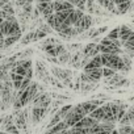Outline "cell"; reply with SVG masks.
<instances>
[{
  "instance_id": "cell-1",
  "label": "cell",
  "mask_w": 134,
  "mask_h": 134,
  "mask_svg": "<svg viewBox=\"0 0 134 134\" xmlns=\"http://www.w3.org/2000/svg\"><path fill=\"white\" fill-rule=\"evenodd\" d=\"M101 59H103V67H109V69H113L114 71H120V72H125V74L127 72L125 62L121 55L101 54Z\"/></svg>"
},
{
  "instance_id": "cell-2",
  "label": "cell",
  "mask_w": 134,
  "mask_h": 134,
  "mask_svg": "<svg viewBox=\"0 0 134 134\" xmlns=\"http://www.w3.org/2000/svg\"><path fill=\"white\" fill-rule=\"evenodd\" d=\"M100 50L101 54H116V55H122L125 51L122 49V43L120 40H109L104 37L100 41Z\"/></svg>"
},
{
  "instance_id": "cell-3",
  "label": "cell",
  "mask_w": 134,
  "mask_h": 134,
  "mask_svg": "<svg viewBox=\"0 0 134 134\" xmlns=\"http://www.w3.org/2000/svg\"><path fill=\"white\" fill-rule=\"evenodd\" d=\"M2 28V32L4 34V37H9V36H16V34H20L23 30L20 28V24L17 21V19L13 16V15H9L7 17V20L0 25Z\"/></svg>"
},
{
  "instance_id": "cell-4",
  "label": "cell",
  "mask_w": 134,
  "mask_h": 134,
  "mask_svg": "<svg viewBox=\"0 0 134 134\" xmlns=\"http://www.w3.org/2000/svg\"><path fill=\"white\" fill-rule=\"evenodd\" d=\"M103 76V67L101 69H91V70H86L82 75L80 79L83 83H97Z\"/></svg>"
},
{
  "instance_id": "cell-5",
  "label": "cell",
  "mask_w": 134,
  "mask_h": 134,
  "mask_svg": "<svg viewBox=\"0 0 134 134\" xmlns=\"http://www.w3.org/2000/svg\"><path fill=\"white\" fill-rule=\"evenodd\" d=\"M15 125L20 129V131H25L28 129V122H29V116H28V109L24 110H16L15 112Z\"/></svg>"
},
{
  "instance_id": "cell-6",
  "label": "cell",
  "mask_w": 134,
  "mask_h": 134,
  "mask_svg": "<svg viewBox=\"0 0 134 134\" xmlns=\"http://www.w3.org/2000/svg\"><path fill=\"white\" fill-rule=\"evenodd\" d=\"M120 41L121 43H129L134 46V30L129 25L120 26Z\"/></svg>"
},
{
  "instance_id": "cell-7",
  "label": "cell",
  "mask_w": 134,
  "mask_h": 134,
  "mask_svg": "<svg viewBox=\"0 0 134 134\" xmlns=\"http://www.w3.org/2000/svg\"><path fill=\"white\" fill-rule=\"evenodd\" d=\"M33 107H41V108H49V105L51 104V97L49 96V93L46 92H38L36 95V97L32 101Z\"/></svg>"
},
{
  "instance_id": "cell-8",
  "label": "cell",
  "mask_w": 134,
  "mask_h": 134,
  "mask_svg": "<svg viewBox=\"0 0 134 134\" xmlns=\"http://www.w3.org/2000/svg\"><path fill=\"white\" fill-rule=\"evenodd\" d=\"M47 112H49V108L33 107V108H32V116H30L32 122H33L34 125H37V124H38V122H41V120L47 114Z\"/></svg>"
},
{
  "instance_id": "cell-9",
  "label": "cell",
  "mask_w": 134,
  "mask_h": 134,
  "mask_svg": "<svg viewBox=\"0 0 134 134\" xmlns=\"http://www.w3.org/2000/svg\"><path fill=\"white\" fill-rule=\"evenodd\" d=\"M83 55L86 57H90V58H93L99 54H101V50H100V43H96V42H91L88 45H86L83 47Z\"/></svg>"
},
{
  "instance_id": "cell-10",
  "label": "cell",
  "mask_w": 134,
  "mask_h": 134,
  "mask_svg": "<svg viewBox=\"0 0 134 134\" xmlns=\"http://www.w3.org/2000/svg\"><path fill=\"white\" fill-rule=\"evenodd\" d=\"M36 8L41 12V15H42L45 19H47L49 16H51V15L55 13L54 2H51V3H37V7H36Z\"/></svg>"
},
{
  "instance_id": "cell-11",
  "label": "cell",
  "mask_w": 134,
  "mask_h": 134,
  "mask_svg": "<svg viewBox=\"0 0 134 134\" xmlns=\"http://www.w3.org/2000/svg\"><path fill=\"white\" fill-rule=\"evenodd\" d=\"M83 16H84V11H80L78 8H75L74 11H71V13L69 16V24H70V26L78 28L80 25V21H82Z\"/></svg>"
},
{
  "instance_id": "cell-12",
  "label": "cell",
  "mask_w": 134,
  "mask_h": 134,
  "mask_svg": "<svg viewBox=\"0 0 134 134\" xmlns=\"http://www.w3.org/2000/svg\"><path fill=\"white\" fill-rule=\"evenodd\" d=\"M84 116H82V114H79V113H76L75 110H70V113L67 114L66 117H64V122L69 125V127H74L82 118H83Z\"/></svg>"
},
{
  "instance_id": "cell-13",
  "label": "cell",
  "mask_w": 134,
  "mask_h": 134,
  "mask_svg": "<svg viewBox=\"0 0 134 134\" xmlns=\"http://www.w3.org/2000/svg\"><path fill=\"white\" fill-rule=\"evenodd\" d=\"M99 124V121H96L95 118H92L91 116H86V117H83L76 125H75V127H84V129H90V127H92V126H95V125H97Z\"/></svg>"
},
{
  "instance_id": "cell-14",
  "label": "cell",
  "mask_w": 134,
  "mask_h": 134,
  "mask_svg": "<svg viewBox=\"0 0 134 134\" xmlns=\"http://www.w3.org/2000/svg\"><path fill=\"white\" fill-rule=\"evenodd\" d=\"M121 126H125V125H134V107H130L127 108L125 116L122 117V120L118 122Z\"/></svg>"
},
{
  "instance_id": "cell-15",
  "label": "cell",
  "mask_w": 134,
  "mask_h": 134,
  "mask_svg": "<svg viewBox=\"0 0 134 134\" xmlns=\"http://www.w3.org/2000/svg\"><path fill=\"white\" fill-rule=\"evenodd\" d=\"M54 9L57 13V12H67V11L75 9V7L67 0H64V2H54Z\"/></svg>"
},
{
  "instance_id": "cell-16",
  "label": "cell",
  "mask_w": 134,
  "mask_h": 134,
  "mask_svg": "<svg viewBox=\"0 0 134 134\" xmlns=\"http://www.w3.org/2000/svg\"><path fill=\"white\" fill-rule=\"evenodd\" d=\"M101 67H103V59H101V54H99L90 59V62L87 63V66L83 70L86 71V70H91V69H101Z\"/></svg>"
},
{
  "instance_id": "cell-17",
  "label": "cell",
  "mask_w": 134,
  "mask_h": 134,
  "mask_svg": "<svg viewBox=\"0 0 134 134\" xmlns=\"http://www.w3.org/2000/svg\"><path fill=\"white\" fill-rule=\"evenodd\" d=\"M9 74H11V80H12V83H13V88H15L16 91H19L25 78H24L23 75H20V74L13 72V71H9Z\"/></svg>"
},
{
  "instance_id": "cell-18",
  "label": "cell",
  "mask_w": 134,
  "mask_h": 134,
  "mask_svg": "<svg viewBox=\"0 0 134 134\" xmlns=\"http://www.w3.org/2000/svg\"><path fill=\"white\" fill-rule=\"evenodd\" d=\"M36 75H37V78L38 79H41V80H43L46 76H47V70H46V67H45V64L42 63V62H36Z\"/></svg>"
},
{
  "instance_id": "cell-19",
  "label": "cell",
  "mask_w": 134,
  "mask_h": 134,
  "mask_svg": "<svg viewBox=\"0 0 134 134\" xmlns=\"http://www.w3.org/2000/svg\"><path fill=\"white\" fill-rule=\"evenodd\" d=\"M92 24H93V19L91 17V15H86L84 13V16H83L82 21H80V25L78 28H80L83 32H86V30H88L92 26Z\"/></svg>"
},
{
  "instance_id": "cell-20",
  "label": "cell",
  "mask_w": 134,
  "mask_h": 134,
  "mask_svg": "<svg viewBox=\"0 0 134 134\" xmlns=\"http://www.w3.org/2000/svg\"><path fill=\"white\" fill-rule=\"evenodd\" d=\"M92 118H95L96 121H99V122H101V121H104V117H105V112H104V108L103 107H99L97 109H95L91 114H90Z\"/></svg>"
},
{
  "instance_id": "cell-21",
  "label": "cell",
  "mask_w": 134,
  "mask_h": 134,
  "mask_svg": "<svg viewBox=\"0 0 134 134\" xmlns=\"http://www.w3.org/2000/svg\"><path fill=\"white\" fill-rule=\"evenodd\" d=\"M131 5H133V2H125V3L117 5V11L120 12V15H125L131 9Z\"/></svg>"
},
{
  "instance_id": "cell-22",
  "label": "cell",
  "mask_w": 134,
  "mask_h": 134,
  "mask_svg": "<svg viewBox=\"0 0 134 134\" xmlns=\"http://www.w3.org/2000/svg\"><path fill=\"white\" fill-rule=\"evenodd\" d=\"M20 38H21V33H20V34H16V36H9V37H5L4 49H8V47H9V46H12L15 42H17Z\"/></svg>"
},
{
  "instance_id": "cell-23",
  "label": "cell",
  "mask_w": 134,
  "mask_h": 134,
  "mask_svg": "<svg viewBox=\"0 0 134 134\" xmlns=\"http://www.w3.org/2000/svg\"><path fill=\"white\" fill-rule=\"evenodd\" d=\"M58 59H59V63H62V64L70 63V60H71V53H70L69 50H64V51L58 57Z\"/></svg>"
},
{
  "instance_id": "cell-24",
  "label": "cell",
  "mask_w": 134,
  "mask_h": 134,
  "mask_svg": "<svg viewBox=\"0 0 134 134\" xmlns=\"http://www.w3.org/2000/svg\"><path fill=\"white\" fill-rule=\"evenodd\" d=\"M2 130L3 131H7L9 134H20V129L15 125V124H9V125H5V126H2Z\"/></svg>"
},
{
  "instance_id": "cell-25",
  "label": "cell",
  "mask_w": 134,
  "mask_h": 134,
  "mask_svg": "<svg viewBox=\"0 0 134 134\" xmlns=\"http://www.w3.org/2000/svg\"><path fill=\"white\" fill-rule=\"evenodd\" d=\"M107 38H109V40H120V26H116V28H112L109 32H108V34H107Z\"/></svg>"
},
{
  "instance_id": "cell-26",
  "label": "cell",
  "mask_w": 134,
  "mask_h": 134,
  "mask_svg": "<svg viewBox=\"0 0 134 134\" xmlns=\"http://www.w3.org/2000/svg\"><path fill=\"white\" fill-rule=\"evenodd\" d=\"M72 108H74V107H72L71 104H66V105H63V107H62V108H60V109H59L57 113L62 117V120H64V117L70 113V110H71Z\"/></svg>"
},
{
  "instance_id": "cell-27",
  "label": "cell",
  "mask_w": 134,
  "mask_h": 134,
  "mask_svg": "<svg viewBox=\"0 0 134 134\" xmlns=\"http://www.w3.org/2000/svg\"><path fill=\"white\" fill-rule=\"evenodd\" d=\"M60 121H63L62 120V117L58 114V113H54V116L51 117V120L49 121V124H47V129H50V127H53V126H55L57 124H59Z\"/></svg>"
},
{
  "instance_id": "cell-28",
  "label": "cell",
  "mask_w": 134,
  "mask_h": 134,
  "mask_svg": "<svg viewBox=\"0 0 134 134\" xmlns=\"http://www.w3.org/2000/svg\"><path fill=\"white\" fill-rule=\"evenodd\" d=\"M118 133L120 134H134V127L133 125H125L118 129Z\"/></svg>"
},
{
  "instance_id": "cell-29",
  "label": "cell",
  "mask_w": 134,
  "mask_h": 134,
  "mask_svg": "<svg viewBox=\"0 0 134 134\" xmlns=\"http://www.w3.org/2000/svg\"><path fill=\"white\" fill-rule=\"evenodd\" d=\"M29 42H34V32H29L25 37L21 38V43L23 45H28Z\"/></svg>"
},
{
  "instance_id": "cell-30",
  "label": "cell",
  "mask_w": 134,
  "mask_h": 134,
  "mask_svg": "<svg viewBox=\"0 0 134 134\" xmlns=\"http://www.w3.org/2000/svg\"><path fill=\"white\" fill-rule=\"evenodd\" d=\"M95 8H96V5H95V0H87V3H86V11L88 12V13H93L95 12Z\"/></svg>"
},
{
  "instance_id": "cell-31",
  "label": "cell",
  "mask_w": 134,
  "mask_h": 134,
  "mask_svg": "<svg viewBox=\"0 0 134 134\" xmlns=\"http://www.w3.org/2000/svg\"><path fill=\"white\" fill-rule=\"evenodd\" d=\"M117 71H114L113 69H109V67H103V76L104 78H110L113 75H116Z\"/></svg>"
},
{
  "instance_id": "cell-32",
  "label": "cell",
  "mask_w": 134,
  "mask_h": 134,
  "mask_svg": "<svg viewBox=\"0 0 134 134\" xmlns=\"http://www.w3.org/2000/svg\"><path fill=\"white\" fill-rule=\"evenodd\" d=\"M2 9H3V11H5L8 15H13V16H15V8H13V5H12L11 3H7Z\"/></svg>"
},
{
  "instance_id": "cell-33",
  "label": "cell",
  "mask_w": 134,
  "mask_h": 134,
  "mask_svg": "<svg viewBox=\"0 0 134 134\" xmlns=\"http://www.w3.org/2000/svg\"><path fill=\"white\" fill-rule=\"evenodd\" d=\"M33 3V0H16V4L19 5V7H24V5H26V4H32Z\"/></svg>"
},
{
  "instance_id": "cell-34",
  "label": "cell",
  "mask_w": 134,
  "mask_h": 134,
  "mask_svg": "<svg viewBox=\"0 0 134 134\" xmlns=\"http://www.w3.org/2000/svg\"><path fill=\"white\" fill-rule=\"evenodd\" d=\"M80 47H82L80 43H75V45H70V46H69V49H71L72 51H74V50H78V49H80Z\"/></svg>"
},
{
  "instance_id": "cell-35",
  "label": "cell",
  "mask_w": 134,
  "mask_h": 134,
  "mask_svg": "<svg viewBox=\"0 0 134 134\" xmlns=\"http://www.w3.org/2000/svg\"><path fill=\"white\" fill-rule=\"evenodd\" d=\"M125 2H133V0H114L116 7H117V5H120V4H122V3H125Z\"/></svg>"
},
{
  "instance_id": "cell-36",
  "label": "cell",
  "mask_w": 134,
  "mask_h": 134,
  "mask_svg": "<svg viewBox=\"0 0 134 134\" xmlns=\"http://www.w3.org/2000/svg\"><path fill=\"white\" fill-rule=\"evenodd\" d=\"M37 3H51V2H54V0H36Z\"/></svg>"
},
{
  "instance_id": "cell-37",
  "label": "cell",
  "mask_w": 134,
  "mask_h": 134,
  "mask_svg": "<svg viewBox=\"0 0 134 134\" xmlns=\"http://www.w3.org/2000/svg\"><path fill=\"white\" fill-rule=\"evenodd\" d=\"M5 109H7V107L4 105V103L0 101V110H5Z\"/></svg>"
},
{
  "instance_id": "cell-38",
  "label": "cell",
  "mask_w": 134,
  "mask_h": 134,
  "mask_svg": "<svg viewBox=\"0 0 134 134\" xmlns=\"http://www.w3.org/2000/svg\"><path fill=\"white\" fill-rule=\"evenodd\" d=\"M93 134H110V131H99V133H93Z\"/></svg>"
},
{
  "instance_id": "cell-39",
  "label": "cell",
  "mask_w": 134,
  "mask_h": 134,
  "mask_svg": "<svg viewBox=\"0 0 134 134\" xmlns=\"http://www.w3.org/2000/svg\"><path fill=\"white\" fill-rule=\"evenodd\" d=\"M110 134H120V133H118V130H117V129H114V130H113Z\"/></svg>"
},
{
  "instance_id": "cell-40",
  "label": "cell",
  "mask_w": 134,
  "mask_h": 134,
  "mask_svg": "<svg viewBox=\"0 0 134 134\" xmlns=\"http://www.w3.org/2000/svg\"><path fill=\"white\" fill-rule=\"evenodd\" d=\"M2 124H3V117L0 118V126H2Z\"/></svg>"
},
{
  "instance_id": "cell-41",
  "label": "cell",
  "mask_w": 134,
  "mask_h": 134,
  "mask_svg": "<svg viewBox=\"0 0 134 134\" xmlns=\"http://www.w3.org/2000/svg\"><path fill=\"white\" fill-rule=\"evenodd\" d=\"M133 107H134V104H133Z\"/></svg>"
}]
</instances>
